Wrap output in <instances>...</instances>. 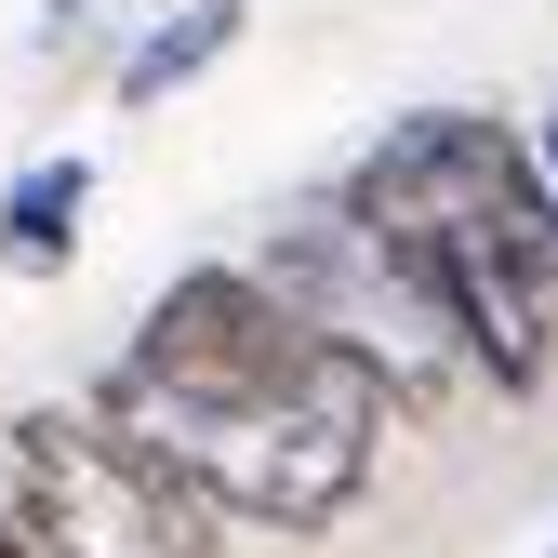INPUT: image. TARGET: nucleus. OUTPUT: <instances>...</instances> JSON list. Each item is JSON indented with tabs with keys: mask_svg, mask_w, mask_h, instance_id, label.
<instances>
[{
	"mask_svg": "<svg viewBox=\"0 0 558 558\" xmlns=\"http://www.w3.org/2000/svg\"><path fill=\"white\" fill-rule=\"evenodd\" d=\"M107 426H133L214 519H266V532H332L373 478L360 412H306V399H173L147 373H107Z\"/></svg>",
	"mask_w": 558,
	"mask_h": 558,
	"instance_id": "1",
	"label": "nucleus"
},
{
	"mask_svg": "<svg viewBox=\"0 0 558 558\" xmlns=\"http://www.w3.org/2000/svg\"><path fill=\"white\" fill-rule=\"evenodd\" d=\"M120 373H147L173 399H306V412H360V426H386L399 386L360 360L345 332H319L279 279L253 266H186L173 293L147 306V332H133V360Z\"/></svg>",
	"mask_w": 558,
	"mask_h": 558,
	"instance_id": "2",
	"label": "nucleus"
},
{
	"mask_svg": "<svg viewBox=\"0 0 558 558\" xmlns=\"http://www.w3.org/2000/svg\"><path fill=\"white\" fill-rule=\"evenodd\" d=\"M14 532L40 558H214V506L107 412H14Z\"/></svg>",
	"mask_w": 558,
	"mask_h": 558,
	"instance_id": "3",
	"label": "nucleus"
},
{
	"mask_svg": "<svg viewBox=\"0 0 558 558\" xmlns=\"http://www.w3.org/2000/svg\"><path fill=\"white\" fill-rule=\"evenodd\" d=\"M81 214H94V160H27L14 186H0V266L14 279H53L66 253H81Z\"/></svg>",
	"mask_w": 558,
	"mask_h": 558,
	"instance_id": "4",
	"label": "nucleus"
},
{
	"mask_svg": "<svg viewBox=\"0 0 558 558\" xmlns=\"http://www.w3.org/2000/svg\"><path fill=\"white\" fill-rule=\"evenodd\" d=\"M240 14H253V0H186L173 27H147V40L120 53V107H160V94H186L199 66H214V53L240 40Z\"/></svg>",
	"mask_w": 558,
	"mask_h": 558,
	"instance_id": "5",
	"label": "nucleus"
},
{
	"mask_svg": "<svg viewBox=\"0 0 558 558\" xmlns=\"http://www.w3.org/2000/svg\"><path fill=\"white\" fill-rule=\"evenodd\" d=\"M94 14V0H40V40H66V27H81Z\"/></svg>",
	"mask_w": 558,
	"mask_h": 558,
	"instance_id": "6",
	"label": "nucleus"
},
{
	"mask_svg": "<svg viewBox=\"0 0 558 558\" xmlns=\"http://www.w3.org/2000/svg\"><path fill=\"white\" fill-rule=\"evenodd\" d=\"M532 173H545V199H558V120H545V147H532Z\"/></svg>",
	"mask_w": 558,
	"mask_h": 558,
	"instance_id": "7",
	"label": "nucleus"
},
{
	"mask_svg": "<svg viewBox=\"0 0 558 558\" xmlns=\"http://www.w3.org/2000/svg\"><path fill=\"white\" fill-rule=\"evenodd\" d=\"M0 558H27V532H14V519H0Z\"/></svg>",
	"mask_w": 558,
	"mask_h": 558,
	"instance_id": "8",
	"label": "nucleus"
},
{
	"mask_svg": "<svg viewBox=\"0 0 558 558\" xmlns=\"http://www.w3.org/2000/svg\"><path fill=\"white\" fill-rule=\"evenodd\" d=\"M27 558H40V545H27Z\"/></svg>",
	"mask_w": 558,
	"mask_h": 558,
	"instance_id": "9",
	"label": "nucleus"
}]
</instances>
